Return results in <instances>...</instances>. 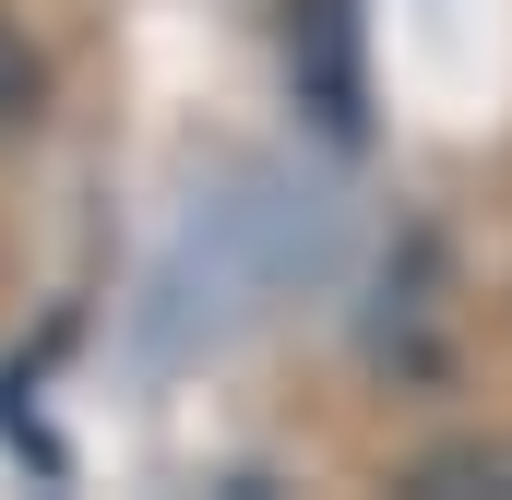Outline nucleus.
I'll use <instances>...</instances> for the list:
<instances>
[{"mask_svg": "<svg viewBox=\"0 0 512 500\" xmlns=\"http://www.w3.org/2000/svg\"><path fill=\"white\" fill-rule=\"evenodd\" d=\"M405 500H512V429H465V441H429L405 477Z\"/></svg>", "mask_w": 512, "mask_h": 500, "instance_id": "obj_1", "label": "nucleus"}, {"mask_svg": "<svg viewBox=\"0 0 512 500\" xmlns=\"http://www.w3.org/2000/svg\"><path fill=\"white\" fill-rule=\"evenodd\" d=\"M48 120V60H36V36L0 12V131H36Z\"/></svg>", "mask_w": 512, "mask_h": 500, "instance_id": "obj_2", "label": "nucleus"}]
</instances>
